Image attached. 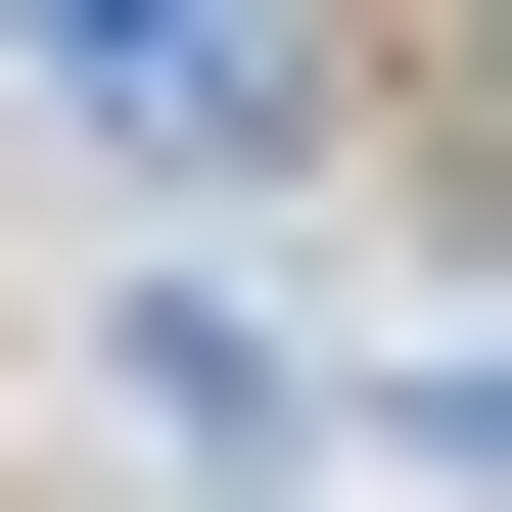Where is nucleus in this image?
<instances>
[{
    "label": "nucleus",
    "instance_id": "nucleus-1",
    "mask_svg": "<svg viewBox=\"0 0 512 512\" xmlns=\"http://www.w3.org/2000/svg\"><path fill=\"white\" fill-rule=\"evenodd\" d=\"M466 47H512V0H466Z\"/></svg>",
    "mask_w": 512,
    "mask_h": 512
}]
</instances>
